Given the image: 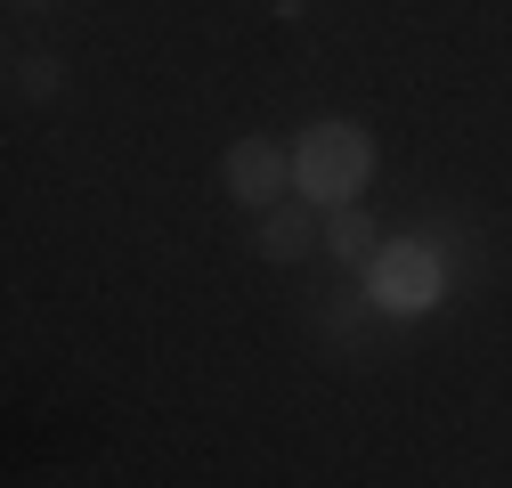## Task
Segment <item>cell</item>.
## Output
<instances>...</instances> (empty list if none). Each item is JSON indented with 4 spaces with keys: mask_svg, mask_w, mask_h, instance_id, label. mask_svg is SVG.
<instances>
[{
    "mask_svg": "<svg viewBox=\"0 0 512 488\" xmlns=\"http://www.w3.org/2000/svg\"><path fill=\"white\" fill-rule=\"evenodd\" d=\"M374 179V139L358 131V122H309L301 147H293V196L317 204V212H342L366 196Z\"/></svg>",
    "mask_w": 512,
    "mask_h": 488,
    "instance_id": "obj_1",
    "label": "cell"
},
{
    "mask_svg": "<svg viewBox=\"0 0 512 488\" xmlns=\"http://www.w3.org/2000/svg\"><path fill=\"white\" fill-rule=\"evenodd\" d=\"M366 293H374V310H391V318H423L447 293V253L423 244V236H391L366 261Z\"/></svg>",
    "mask_w": 512,
    "mask_h": 488,
    "instance_id": "obj_2",
    "label": "cell"
},
{
    "mask_svg": "<svg viewBox=\"0 0 512 488\" xmlns=\"http://www.w3.org/2000/svg\"><path fill=\"white\" fill-rule=\"evenodd\" d=\"M220 179H228V196H236L244 212H269V204L285 196V179H293V155H285L277 139H236V147L220 155Z\"/></svg>",
    "mask_w": 512,
    "mask_h": 488,
    "instance_id": "obj_3",
    "label": "cell"
},
{
    "mask_svg": "<svg viewBox=\"0 0 512 488\" xmlns=\"http://www.w3.org/2000/svg\"><path fill=\"white\" fill-rule=\"evenodd\" d=\"M309 212H317V204H301V196L261 212V253H269V261H309V244H326Z\"/></svg>",
    "mask_w": 512,
    "mask_h": 488,
    "instance_id": "obj_4",
    "label": "cell"
},
{
    "mask_svg": "<svg viewBox=\"0 0 512 488\" xmlns=\"http://www.w3.org/2000/svg\"><path fill=\"white\" fill-rule=\"evenodd\" d=\"M326 253H334V261H374V220H366L358 204L326 212Z\"/></svg>",
    "mask_w": 512,
    "mask_h": 488,
    "instance_id": "obj_5",
    "label": "cell"
},
{
    "mask_svg": "<svg viewBox=\"0 0 512 488\" xmlns=\"http://www.w3.org/2000/svg\"><path fill=\"white\" fill-rule=\"evenodd\" d=\"M17 90H33V98H49V90H57V66H33V57H25V66H17Z\"/></svg>",
    "mask_w": 512,
    "mask_h": 488,
    "instance_id": "obj_6",
    "label": "cell"
},
{
    "mask_svg": "<svg viewBox=\"0 0 512 488\" xmlns=\"http://www.w3.org/2000/svg\"><path fill=\"white\" fill-rule=\"evenodd\" d=\"M17 9H49V0H17Z\"/></svg>",
    "mask_w": 512,
    "mask_h": 488,
    "instance_id": "obj_7",
    "label": "cell"
}]
</instances>
